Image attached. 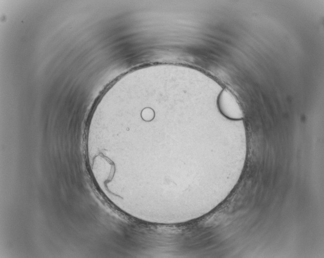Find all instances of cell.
<instances>
[{"mask_svg": "<svg viewBox=\"0 0 324 258\" xmlns=\"http://www.w3.org/2000/svg\"><path fill=\"white\" fill-rule=\"evenodd\" d=\"M220 112L226 117L232 119H240L242 112L234 96L227 90H222L217 100Z\"/></svg>", "mask_w": 324, "mask_h": 258, "instance_id": "obj_1", "label": "cell"}]
</instances>
